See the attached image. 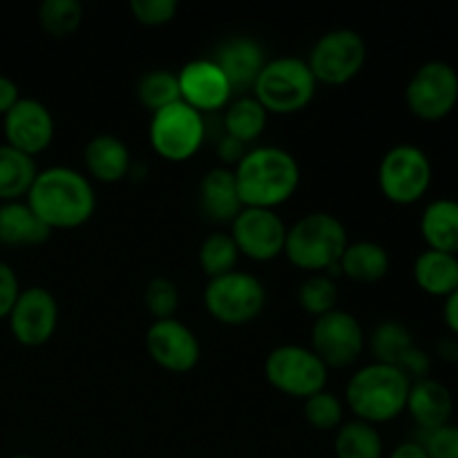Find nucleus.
<instances>
[{
	"label": "nucleus",
	"mask_w": 458,
	"mask_h": 458,
	"mask_svg": "<svg viewBox=\"0 0 458 458\" xmlns=\"http://www.w3.org/2000/svg\"><path fill=\"white\" fill-rule=\"evenodd\" d=\"M25 201L52 231L76 228L89 222L97 210V191L79 168L56 164L38 170Z\"/></svg>",
	"instance_id": "1"
},
{
	"label": "nucleus",
	"mask_w": 458,
	"mask_h": 458,
	"mask_svg": "<svg viewBox=\"0 0 458 458\" xmlns=\"http://www.w3.org/2000/svg\"><path fill=\"white\" fill-rule=\"evenodd\" d=\"M242 204L277 208L298 191L302 170L298 157L277 143H258L233 168Z\"/></svg>",
	"instance_id": "2"
},
{
	"label": "nucleus",
	"mask_w": 458,
	"mask_h": 458,
	"mask_svg": "<svg viewBox=\"0 0 458 458\" xmlns=\"http://www.w3.org/2000/svg\"><path fill=\"white\" fill-rule=\"evenodd\" d=\"M410 387L411 380L396 365L371 360L349 376L344 405L367 423H389L405 411Z\"/></svg>",
	"instance_id": "3"
},
{
	"label": "nucleus",
	"mask_w": 458,
	"mask_h": 458,
	"mask_svg": "<svg viewBox=\"0 0 458 458\" xmlns=\"http://www.w3.org/2000/svg\"><path fill=\"white\" fill-rule=\"evenodd\" d=\"M347 226L329 210H311L295 219L286 231L284 255L293 267L309 273H338V262L347 249Z\"/></svg>",
	"instance_id": "4"
},
{
	"label": "nucleus",
	"mask_w": 458,
	"mask_h": 458,
	"mask_svg": "<svg viewBox=\"0 0 458 458\" xmlns=\"http://www.w3.org/2000/svg\"><path fill=\"white\" fill-rule=\"evenodd\" d=\"M318 92V81L307 58L280 54L267 58L253 85V97L268 114H293L304 110Z\"/></svg>",
	"instance_id": "5"
},
{
	"label": "nucleus",
	"mask_w": 458,
	"mask_h": 458,
	"mask_svg": "<svg viewBox=\"0 0 458 458\" xmlns=\"http://www.w3.org/2000/svg\"><path fill=\"white\" fill-rule=\"evenodd\" d=\"M434 165L428 152L411 141L394 143L378 164V188L392 204L410 206L428 195Z\"/></svg>",
	"instance_id": "6"
},
{
	"label": "nucleus",
	"mask_w": 458,
	"mask_h": 458,
	"mask_svg": "<svg viewBox=\"0 0 458 458\" xmlns=\"http://www.w3.org/2000/svg\"><path fill=\"white\" fill-rule=\"evenodd\" d=\"M267 286L255 273L233 268L224 276L208 277L204 286V307L222 325H246L267 307Z\"/></svg>",
	"instance_id": "7"
},
{
	"label": "nucleus",
	"mask_w": 458,
	"mask_h": 458,
	"mask_svg": "<svg viewBox=\"0 0 458 458\" xmlns=\"http://www.w3.org/2000/svg\"><path fill=\"white\" fill-rule=\"evenodd\" d=\"M264 376L277 392L304 401L327 387L329 367L309 344L282 343L264 358Z\"/></svg>",
	"instance_id": "8"
},
{
	"label": "nucleus",
	"mask_w": 458,
	"mask_h": 458,
	"mask_svg": "<svg viewBox=\"0 0 458 458\" xmlns=\"http://www.w3.org/2000/svg\"><path fill=\"white\" fill-rule=\"evenodd\" d=\"M148 139L157 155L170 161H183L195 155L206 139V119L186 101H174L152 112Z\"/></svg>",
	"instance_id": "9"
},
{
	"label": "nucleus",
	"mask_w": 458,
	"mask_h": 458,
	"mask_svg": "<svg viewBox=\"0 0 458 458\" xmlns=\"http://www.w3.org/2000/svg\"><path fill=\"white\" fill-rule=\"evenodd\" d=\"M318 83L344 85L360 74L367 63V43L360 31L335 27L313 43L307 56Z\"/></svg>",
	"instance_id": "10"
},
{
	"label": "nucleus",
	"mask_w": 458,
	"mask_h": 458,
	"mask_svg": "<svg viewBox=\"0 0 458 458\" xmlns=\"http://www.w3.org/2000/svg\"><path fill=\"white\" fill-rule=\"evenodd\" d=\"M405 103L420 121H441L458 106V72L452 63L432 58L416 67L405 85Z\"/></svg>",
	"instance_id": "11"
},
{
	"label": "nucleus",
	"mask_w": 458,
	"mask_h": 458,
	"mask_svg": "<svg viewBox=\"0 0 458 458\" xmlns=\"http://www.w3.org/2000/svg\"><path fill=\"white\" fill-rule=\"evenodd\" d=\"M309 347L322 358L327 367L343 369V367L353 365L365 352V327L352 311L335 307L316 318Z\"/></svg>",
	"instance_id": "12"
},
{
	"label": "nucleus",
	"mask_w": 458,
	"mask_h": 458,
	"mask_svg": "<svg viewBox=\"0 0 458 458\" xmlns=\"http://www.w3.org/2000/svg\"><path fill=\"white\" fill-rule=\"evenodd\" d=\"M286 222L276 208L244 206L231 222V235L240 253L255 262H268L284 253Z\"/></svg>",
	"instance_id": "13"
},
{
	"label": "nucleus",
	"mask_w": 458,
	"mask_h": 458,
	"mask_svg": "<svg viewBox=\"0 0 458 458\" xmlns=\"http://www.w3.org/2000/svg\"><path fill=\"white\" fill-rule=\"evenodd\" d=\"M7 322L12 335L22 347H43L58 327L56 295L40 284L25 286L9 311Z\"/></svg>",
	"instance_id": "14"
},
{
	"label": "nucleus",
	"mask_w": 458,
	"mask_h": 458,
	"mask_svg": "<svg viewBox=\"0 0 458 458\" xmlns=\"http://www.w3.org/2000/svg\"><path fill=\"white\" fill-rule=\"evenodd\" d=\"M146 349L157 365L174 374L195 369L201 358V343L197 334L174 316L152 320L146 331Z\"/></svg>",
	"instance_id": "15"
},
{
	"label": "nucleus",
	"mask_w": 458,
	"mask_h": 458,
	"mask_svg": "<svg viewBox=\"0 0 458 458\" xmlns=\"http://www.w3.org/2000/svg\"><path fill=\"white\" fill-rule=\"evenodd\" d=\"M56 121L52 110L34 97H21L16 106L3 116L4 143L25 155L36 157L54 141Z\"/></svg>",
	"instance_id": "16"
},
{
	"label": "nucleus",
	"mask_w": 458,
	"mask_h": 458,
	"mask_svg": "<svg viewBox=\"0 0 458 458\" xmlns=\"http://www.w3.org/2000/svg\"><path fill=\"white\" fill-rule=\"evenodd\" d=\"M177 81L182 101L199 110L201 114L204 112L222 110L233 98L231 83H228L224 72L219 70V65L210 56H199L188 61L177 72Z\"/></svg>",
	"instance_id": "17"
},
{
	"label": "nucleus",
	"mask_w": 458,
	"mask_h": 458,
	"mask_svg": "<svg viewBox=\"0 0 458 458\" xmlns=\"http://www.w3.org/2000/svg\"><path fill=\"white\" fill-rule=\"evenodd\" d=\"M210 58L217 63L219 70L231 83L233 97H240V94H246V89H253L255 79L267 63L262 43L253 36L244 34L228 36Z\"/></svg>",
	"instance_id": "18"
},
{
	"label": "nucleus",
	"mask_w": 458,
	"mask_h": 458,
	"mask_svg": "<svg viewBox=\"0 0 458 458\" xmlns=\"http://www.w3.org/2000/svg\"><path fill=\"white\" fill-rule=\"evenodd\" d=\"M199 210L206 219L215 224H231L235 215L244 208L237 179L228 165H213L201 174L199 182Z\"/></svg>",
	"instance_id": "19"
},
{
	"label": "nucleus",
	"mask_w": 458,
	"mask_h": 458,
	"mask_svg": "<svg viewBox=\"0 0 458 458\" xmlns=\"http://www.w3.org/2000/svg\"><path fill=\"white\" fill-rule=\"evenodd\" d=\"M405 411H410L411 420L423 432H429V429L450 423L452 411H454V396L445 383L428 376L411 383Z\"/></svg>",
	"instance_id": "20"
},
{
	"label": "nucleus",
	"mask_w": 458,
	"mask_h": 458,
	"mask_svg": "<svg viewBox=\"0 0 458 458\" xmlns=\"http://www.w3.org/2000/svg\"><path fill=\"white\" fill-rule=\"evenodd\" d=\"M83 161L88 177L103 183H116L128 177L132 155L128 143L112 132H98L85 143Z\"/></svg>",
	"instance_id": "21"
},
{
	"label": "nucleus",
	"mask_w": 458,
	"mask_h": 458,
	"mask_svg": "<svg viewBox=\"0 0 458 458\" xmlns=\"http://www.w3.org/2000/svg\"><path fill=\"white\" fill-rule=\"evenodd\" d=\"M52 237V228L40 222L25 199L0 201V246H40Z\"/></svg>",
	"instance_id": "22"
},
{
	"label": "nucleus",
	"mask_w": 458,
	"mask_h": 458,
	"mask_svg": "<svg viewBox=\"0 0 458 458\" xmlns=\"http://www.w3.org/2000/svg\"><path fill=\"white\" fill-rule=\"evenodd\" d=\"M419 228L428 249L458 255V199L437 197L428 201Z\"/></svg>",
	"instance_id": "23"
},
{
	"label": "nucleus",
	"mask_w": 458,
	"mask_h": 458,
	"mask_svg": "<svg viewBox=\"0 0 458 458\" xmlns=\"http://www.w3.org/2000/svg\"><path fill=\"white\" fill-rule=\"evenodd\" d=\"M392 267L389 250L376 240L349 242L338 262V273L360 284H374L383 280Z\"/></svg>",
	"instance_id": "24"
},
{
	"label": "nucleus",
	"mask_w": 458,
	"mask_h": 458,
	"mask_svg": "<svg viewBox=\"0 0 458 458\" xmlns=\"http://www.w3.org/2000/svg\"><path fill=\"white\" fill-rule=\"evenodd\" d=\"M411 273L423 293L445 300L458 289V255L425 249L416 255Z\"/></svg>",
	"instance_id": "25"
},
{
	"label": "nucleus",
	"mask_w": 458,
	"mask_h": 458,
	"mask_svg": "<svg viewBox=\"0 0 458 458\" xmlns=\"http://www.w3.org/2000/svg\"><path fill=\"white\" fill-rule=\"evenodd\" d=\"M335 458H383L385 441L378 432V425H371L360 419H349L335 428L334 437Z\"/></svg>",
	"instance_id": "26"
},
{
	"label": "nucleus",
	"mask_w": 458,
	"mask_h": 458,
	"mask_svg": "<svg viewBox=\"0 0 458 458\" xmlns=\"http://www.w3.org/2000/svg\"><path fill=\"white\" fill-rule=\"evenodd\" d=\"M268 112L264 110L262 103L253 94H240L228 101L224 107V132L237 141L246 143L258 141L267 130Z\"/></svg>",
	"instance_id": "27"
},
{
	"label": "nucleus",
	"mask_w": 458,
	"mask_h": 458,
	"mask_svg": "<svg viewBox=\"0 0 458 458\" xmlns=\"http://www.w3.org/2000/svg\"><path fill=\"white\" fill-rule=\"evenodd\" d=\"M38 174L34 157L0 143V201L25 199Z\"/></svg>",
	"instance_id": "28"
},
{
	"label": "nucleus",
	"mask_w": 458,
	"mask_h": 458,
	"mask_svg": "<svg viewBox=\"0 0 458 458\" xmlns=\"http://www.w3.org/2000/svg\"><path fill=\"white\" fill-rule=\"evenodd\" d=\"M411 344L416 343L410 327L403 325L401 320H394V318L376 322L369 338H367V347H369L374 360L387 362V365H398L403 353H405Z\"/></svg>",
	"instance_id": "29"
},
{
	"label": "nucleus",
	"mask_w": 458,
	"mask_h": 458,
	"mask_svg": "<svg viewBox=\"0 0 458 458\" xmlns=\"http://www.w3.org/2000/svg\"><path fill=\"white\" fill-rule=\"evenodd\" d=\"M240 249H237L235 240L228 231H215L201 240L199 250H197V259H199L201 271L208 277L224 276V273L237 268L240 262Z\"/></svg>",
	"instance_id": "30"
},
{
	"label": "nucleus",
	"mask_w": 458,
	"mask_h": 458,
	"mask_svg": "<svg viewBox=\"0 0 458 458\" xmlns=\"http://www.w3.org/2000/svg\"><path fill=\"white\" fill-rule=\"evenodd\" d=\"M137 98L143 107L150 110V114L179 101L182 92H179L177 72L165 70V67L143 72L137 81Z\"/></svg>",
	"instance_id": "31"
},
{
	"label": "nucleus",
	"mask_w": 458,
	"mask_h": 458,
	"mask_svg": "<svg viewBox=\"0 0 458 458\" xmlns=\"http://www.w3.org/2000/svg\"><path fill=\"white\" fill-rule=\"evenodd\" d=\"M85 18L81 0H43L38 4V22L54 38H65L74 34Z\"/></svg>",
	"instance_id": "32"
},
{
	"label": "nucleus",
	"mask_w": 458,
	"mask_h": 458,
	"mask_svg": "<svg viewBox=\"0 0 458 458\" xmlns=\"http://www.w3.org/2000/svg\"><path fill=\"white\" fill-rule=\"evenodd\" d=\"M338 284L329 273H309L298 286V304L316 318L338 307Z\"/></svg>",
	"instance_id": "33"
},
{
	"label": "nucleus",
	"mask_w": 458,
	"mask_h": 458,
	"mask_svg": "<svg viewBox=\"0 0 458 458\" xmlns=\"http://www.w3.org/2000/svg\"><path fill=\"white\" fill-rule=\"evenodd\" d=\"M302 411L309 425L327 432V429H335L344 420V401L325 387L304 398Z\"/></svg>",
	"instance_id": "34"
},
{
	"label": "nucleus",
	"mask_w": 458,
	"mask_h": 458,
	"mask_svg": "<svg viewBox=\"0 0 458 458\" xmlns=\"http://www.w3.org/2000/svg\"><path fill=\"white\" fill-rule=\"evenodd\" d=\"M179 286L177 282L165 276H155L143 286V304L155 320L173 318L179 307Z\"/></svg>",
	"instance_id": "35"
},
{
	"label": "nucleus",
	"mask_w": 458,
	"mask_h": 458,
	"mask_svg": "<svg viewBox=\"0 0 458 458\" xmlns=\"http://www.w3.org/2000/svg\"><path fill=\"white\" fill-rule=\"evenodd\" d=\"M177 0H130V12L141 25H165L177 16Z\"/></svg>",
	"instance_id": "36"
},
{
	"label": "nucleus",
	"mask_w": 458,
	"mask_h": 458,
	"mask_svg": "<svg viewBox=\"0 0 458 458\" xmlns=\"http://www.w3.org/2000/svg\"><path fill=\"white\" fill-rule=\"evenodd\" d=\"M420 443L429 458H458V425L450 420L441 428L429 429Z\"/></svg>",
	"instance_id": "37"
},
{
	"label": "nucleus",
	"mask_w": 458,
	"mask_h": 458,
	"mask_svg": "<svg viewBox=\"0 0 458 458\" xmlns=\"http://www.w3.org/2000/svg\"><path fill=\"white\" fill-rule=\"evenodd\" d=\"M432 356H429L423 347L411 344V347L403 353V358L398 360L396 367L411 380V383H414V380L428 378V376L432 374Z\"/></svg>",
	"instance_id": "38"
},
{
	"label": "nucleus",
	"mask_w": 458,
	"mask_h": 458,
	"mask_svg": "<svg viewBox=\"0 0 458 458\" xmlns=\"http://www.w3.org/2000/svg\"><path fill=\"white\" fill-rule=\"evenodd\" d=\"M21 289L22 286L21 280H18V273L13 271L12 264L0 259V320L9 316L18 295H21Z\"/></svg>",
	"instance_id": "39"
},
{
	"label": "nucleus",
	"mask_w": 458,
	"mask_h": 458,
	"mask_svg": "<svg viewBox=\"0 0 458 458\" xmlns=\"http://www.w3.org/2000/svg\"><path fill=\"white\" fill-rule=\"evenodd\" d=\"M246 150H249L246 143L237 141V139L228 137V134H224V137L217 141V157L219 161H222V165H228V168H235L237 161L244 157Z\"/></svg>",
	"instance_id": "40"
},
{
	"label": "nucleus",
	"mask_w": 458,
	"mask_h": 458,
	"mask_svg": "<svg viewBox=\"0 0 458 458\" xmlns=\"http://www.w3.org/2000/svg\"><path fill=\"white\" fill-rule=\"evenodd\" d=\"M21 98V89H18V83L7 74H0V116L7 114L16 101Z\"/></svg>",
	"instance_id": "41"
},
{
	"label": "nucleus",
	"mask_w": 458,
	"mask_h": 458,
	"mask_svg": "<svg viewBox=\"0 0 458 458\" xmlns=\"http://www.w3.org/2000/svg\"><path fill=\"white\" fill-rule=\"evenodd\" d=\"M443 322H445L450 335L458 338V289L443 300Z\"/></svg>",
	"instance_id": "42"
},
{
	"label": "nucleus",
	"mask_w": 458,
	"mask_h": 458,
	"mask_svg": "<svg viewBox=\"0 0 458 458\" xmlns=\"http://www.w3.org/2000/svg\"><path fill=\"white\" fill-rule=\"evenodd\" d=\"M437 358H441L447 365H458V338L454 335H443L437 343Z\"/></svg>",
	"instance_id": "43"
},
{
	"label": "nucleus",
	"mask_w": 458,
	"mask_h": 458,
	"mask_svg": "<svg viewBox=\"0 0 458 458\" xmlns=\"http://www.w3.org/2000/svg\"><path fill=\"white\" fill-rule=\"evenodd\" d=\"M387 458H429L420 441H403L389 452Z\"/></svg>",
	"instance_id": "44"
},
{
	"label": "nucleus",
	"mask_w": 458,
	"mask_h": 458,
	"mask_svg": "<svg viewBox=\"0 0 458 458\" xmlns=\"http://www.w3.org/2000/svg\"><path fill=\"white\" fill-rule=\"evenodd\" d=\"M9 458H40V456H34V454H16V456H9Z\"/></svg>",
	"instance_id": "45"
}]
</instances>
